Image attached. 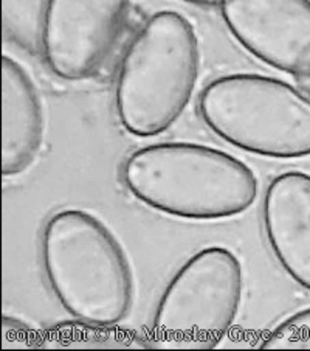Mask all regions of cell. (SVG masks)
<instances>
[{
    "label": "cell",
    "instance_id": "obj_1",
    "mask_svg": "<svg viewBox=\"0 0 310 351\" xmlns=\"http://www.w3.org/2000/svg\"><path fill=\"white\" fill-rule=\"evenodd\" d=\"M131 195L155 212L191 221H219L256 202L251 168L225 151L198 143H154L133 151L121 168Z\"/></svg>",
    "mask_w": 310,
    "mask_h": 351
},
{
    "label": "cell",
    "instance_id": "obj_2",
    "mask_svg": "<svg viewBox=\"0 0 310 351\" xmlns=\"http://www.w3.org/2000/svg\"><path fill=\"white\" fill-rule=\"evenodd\" d=\"M40 261L60 305L83 324L110 328L131 313L133 280L127 256L103 221L81 208L47 219Z\"/></svg>",
    "mask_w": 310,
    "mask_h": 351
},
{
    "label": "cell",
    "instance_id": "obj_3",
    "mask_svg": "<svg viewBox=\"0 0 310 351\" xmlns=\"http://www.w3.org/2000/svg\"><path fill=\"white\" fill-rule=\"evenodd\" d=\"M201 72V49L192 23L162 10L133 34L115 78V110L135 137L166 132L188 108Z\"/></svg>",
    "mask_w": 310,
    "mask_h": 351
},
{
    "label": "cell",
    "instance_id": "obj_4",
    "mask_svg": "<svg viewBox=\"0 0 310 351\" xmlns=\"http://www.w3.org/2000/svg\"><path fill=\"white\" fill-rule=\"evenodd\" d=\"M205 125L228 145L270 159L310 156V97L283 80L231 73L198 99Z\"/></svg>",
    "mask_w": 310,
    "mask_h": 351
},
{
    "label": "cell",
    "instance_id": "obj_5",
    "mask_svg": "<svg viewBox=\"0 0 310 351\" xmlns=\"http://www.w3.org/2000/svg\"><path fill=\"white\" fill-rule=\"evenodd\" d=\"M244 271L222 245L205 247L174 274L152 320L155 343L168 348L216 347L237 319Z\"/></svg>",
    "mask_w": 310,
    "mask_h": 351
},
{
    "label": "cell",
    "instance_id": "obj_6",
    "mask_svg": "<svg viewBox=\"0 0 310 351\" xmlns=\"http://www.w3.org/2000/svg\"><path fill=\"white\" fill-rule=\"evenodd\" d=\"M131 0H45L40 50L50 72L66 81L95 75L107 61Z\"/></svg>",
    "mask_w": 310,
    "mask_h": 351
},
{
    "label": "cell",
    "instance_id": "obj_7",
    "mask_svg": "<svg viewBox=\"0 0 310 351\" xmlns=\"http://www.w3.org/2000/svg\"><path fill=\"white\" fill-rule=\"evenodd\" d=\"M220 11L256 60L295 78L310 73V0H222Z\"/></svg>",
    "mask_w": 310,
    "mask_h": 351
},
{
    "label": "cell",
    "instance_id": "obj_8",
    "mask_svg": "<svg viewBox=\"0 0 310 351\" xmlns=\"http://www.w3.org/2000/svg\"><path fill=\"white\" fill-rule=\"evenodd\" d=\"M262 222L281 267L310 291V174L285 171L276 176L266 190Z\"/></svg>",
    "mask_w": 310,
    "mask_h": 351
},
{
    "label": "cell",
    "instance_id": "obj_9",
    "mask_svg": "<svg viewBox=\"0 0 310 351\" xmlns=\"http://www.w3.org/2000/svg\"><path fill=\"white\" fill-rule=\"evenodd\" d=\"M44 140V112L33 80L19 62L2 58V174L33 165Z\"/></svg>",
    "mask_w": 310,
    "mask_h": 351
},
{
    "label": "cell",
    "instance_id": "obj_10",
    "mask_svg": "<svg viewBox=\"0 0 310 351\" xmlns=\"http://www.w3.org/2000/svg\"><path fill=\"white\" fill-rule=\"evenodd\" d=\"M261 348H310V308L281 322L268 332Z\"/></svg>",
    "mask_w": 310,
    "mask_h": 351
},
{
    "label": "cell",
    "instance_id": "obj_11",
    "mask_svg": "<svg viewBox=\"0 0 310 351\" xmlns=\"http://www.w3.org/2000/svg\"><path fill=\"white\" fill-rule=\"evenodd\" d=\"M296 84L300 86V89L302 92H306L310 97V73L307 75H301V77H296Z\"/></svg>",
    "mask_w": 310,
    "mask_h": 351
},
{
    "label": "cell",
    "instance_id": "obj_12",
    "mask_svg": "<svg viewBox=\"0 0 310 351\" xmlns=\"http://www.w3.org/2000/svg\"><path fill=\"white\" fill-rule=\"evenodd\" d=\"M182 2L196 5V7H216L222 3V0H182Z\"/></svg>",
    "mask_w": 310,
    "mask_h": 351
}]
</instances>
